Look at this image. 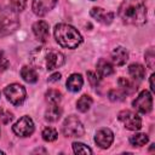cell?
Listing matches in <instances>:
<instances>
[{
	"mask_svg": "<svg viewBox=\"0 0 155 155\" xmlns=\"http://www.w3.org/2000/svg\"><path fill=\"white\" fill-rule=\"evenodd\" d=\"M148 140H149V138L145 133H136L130 137V143L133 147H143L148 143Z\"/></svg>",
	"mask_w": 155,
	"mask_h": 155,
	"instance_id": "cell-22",
	"label": "cell"
},
{
	"mask_svg": "<svg viewBox=\"0 0 155 155\" xmlns=\"http://www.w3.org/2000/svg\"><path fill=\"white\" fill-rule=\"evenodd\" d=\"M119 16L126 24H144L147 21V6L144 0H124L119 7Z\"/></svg>",
	"mask_w": 155,
	"mask_h": 155,
	"instance_id": "cell-1",
	"label": "cell"
},
{
	"mask_svg": "<svg viewBox=\"0 0 155 155\" xmlns=\"http://www.w3.org/2000/svg\"><path fill=\"white\" fill-rule=\"evenodd\" d=\"M45 67L47 70H53V69H57L59 67L63 65L64 63V56L58 52V51H53V50H48L46 52V56H45Z\"/></svg>",
	"mask_w": 155,
	"mask_h": 155,
	"instance_id": "cell-9",
	"label": "cell"
},
{
	"mask_svg": "<svg viewBox=\"0 0 155 155\" xmlns=\"http://www.w3.org/2000/svg\"><path fill=\"white\" fill-rule=\"evenodd\" d=\"M8 65H10V62H8V59L6 58L4 51H0V69H1V70H5V69L8 68Z\"/></svg>",
	"mask_w": 155,
	"mask_h": 155,
	"instance_id": "cell-31",
	"label": "cell"
},
{
	"mask_svg": "<svg viewBox=\"0 0 155 155\" xmlns=\"http://www.w3.org/2000/svg\"><path fill=\"white\" fill-rule=\"evenodd\" d=\"M21 76L24 81L29 82V84H34L38 81L39 76H38V73L34 68L31 67H28V65H24L22 69H21Z\"/></svg>",
	"mask_w": 155,
	"mask_h": 155,
	"instance_id": "cell-17",
	"label": "cell"
},
{
	"mask_svg": "<svg viewBox=\"0 0 155 155\" xmlns=\"http://www.w3.org/2000/svg\"><path fill=\"white\" fill-rule=\"evenodd\" d=\"M62 116V109L58 107V104H51V107L45 113V119L50 122H56Z\"/></svg>",
	"mask_w": 155,
	"mask_h": 155,
	"instance_id": "cell-19",
	"label": "cell"
},
{
	"mask_svg": "<svg viewBox=\"0 0 155 155\" xmlns=\"http://www.w3.org/2000/svg\"><path fill=\"white\" fill-rule=\"evenodd\" d=\"M84 84V79L81 74H71L67 80V88L71 92H78L81 90Z\"/></svg>",
	"mask_w": 155,
	"mask_h": 155,
	"instance_id": "cell-15",
	"label": "cell"
},
{
	"mask_svg": "<svg viewBox=\"0 0 155 155\" xmlns=\"http://www.w3.org/2000/svg\"><path fill=\"white\" fill-rule=\"evenodd\" d=\"M91 105H92V98H91L88 94L81 96V97L78 99V102H76V108H78V110L81 111V113L87 111V110L91 108Z\"/></svg>",
	"mask_w": 155,
	"mask_h": 155,
	"instance_id": "cell-20",
	"label": "cell"
},
{
	"mask_svg": "<svg viewBox=\"0 0 155 155\" xmlns=\"http://www.w3.org/2000/svg\"><path fill=\"white\" fill-rule=\"evenodd\" d=\"M10 6L13 12H22L27 6V0H10Z\"/></svg>",
	"mask_w": 155,
	"mask_h": 155,
	"instance_id": "cell-27",
	"label": "cell"
},
{
	"mask_svg": "<svg viewBox=\"0 0 155 155\" xmlns=\"http://www.w3.org/2000/svg\"><path fill=\"white\" fill-rule=\"evenodd\" d=\"M58 0H33V12L38 16H45L57 4Z\"/></svg>",
	"mask_w": 155,
	"mask_h": 155,
	"instance_id": "cell-11",
	"label": "cell"
},
{
	"mask_svg": "<svg viewBox=\"0 0 155 155\" xmlns=\"http://www.w3.org/2000/svg\"><path fill=\"white\" fill-rule=\"evenodd\" d=\"M128 73L133 80H143L145 76V68L139 63H133L128 67Z\"/></svg>",
	"mask_w": 155,
	"mask_h": 155,
	"instance_id": "cell-18",
	"label": "cell"
},
{
	"mask_svg": "<svg viewBox=\"0 0 155 155\" xmlns=\"http://www.w3.org/2000/svg\"><path fill=\"white\" fill-rule=\"evenodd\" d=\"M114 140V133L109 128H101L96 132V136H94V142L97 143L98 147H101L102 149H107L111 145Z\"/></svg>",
	"mask_w": 155,
	"mask_h": 155,
	"instance_id": "cell-10",
	"label": "cell"
},
{
	"mask_svg": "<svg viewBox=\"0 0 155 155\" xmlns=\"http://www.w3.org/2000/svg\"><path fill=\"white\" fill-rule=\"evenodd\" d=\"M62 131L65 137H81L85 132L81 121L74 115H70L64 120Z\"/></svg>",
	"mask_w": 155,
	"mask_h": 155,
	"instance_id": "cell-3",
	"label": "cell"
},
{
	"mask_svg": "<svg viewBox=\"0 0 155 155\" xmlns=\"http://www.w3.org/2000/svg\"><path fill=\"white\" fill-rule=\"evenodd\" d=\"M117 82H119L120 88H121L122 91H125V92H126V94L132 93V92H134V91L137 90L136 85H134L130 79H127V78H120Z\"/></svg>",
	"mask_w": 155,
	"mask_h": 155,
	"instance_id": "cell-21",
	"label": "cell"
},
{
	"mask_svg": "<svg viewBox=\"0 0 155 155\" xmlns=\"http://www.w3.org/2000/svg\"><path fill=\"white\" fill-rule=\"evenodd\" d=\"M73 150L75 154H92V149L85 145L84 143H73Z\"/></svg>",
	"mask_w": 155,
	"mask_h": 155,
	"instance_id": "cell-26",
	"label": "cell"
},
{
	"mask_svg": "<svg viewBox=\"0 0 155 155\" xmlns=\"http://www.w3.org/2000/svg\"><path fill=\"white\" fill-rule=\"evenodd\" d=\"M92 1H94V0H92Z\"/></svg>",
	"mask_w": 155,
	"mask_h": 155,
	"instance_id": "cell-34",
	"label": "cell"
},
{
	"mask_svg": "<svg viewBox=\"0 0 155 155\" xmlns=\"http://www.w3.org/2000/svg\"><path fill=\"white\" fill-rule=\"evenodd\" d=\"M4 93L13 105L22 104L27 96L25 88L19 84H11V85L6 86L4 90Z\"/></svg>",
	"mask_w": 155,
	"mask_h": 155,
	"instance_id": "cell-4",
	"label": "cell"
},
{
	"mask_svg": "<svg viewBox=\"0 0 155 155\" xmlns=\"http://www.w3.org/2000/svg\"><path fill=\"white\" fill-rule=\"evenodd\" d=\"M128 59V52L124 47H116L111 52V61L116 65H124Z\"/></svg>",
	"mask_w": 155,
	"mask_h": 155,
	"instance_id": "cell-14",
	"label": "cell"
},
{
	"mask_svg": "<svg viewBox=\"0 0 155 155\" xmlns=\"http://www.w3.org/2000/svg\"><path fill=\"white\" fill-rule=\"evenodd\" d=\"M45 97H46V101L50 104H58L61 102V99H62V93L58 90L51 88L45 93Z\"/></svg>",
	"mask_w": 155,
	"mask_h": 155,
	"instance_id": "cell-23",
	"label": "cell"
},
{
	"mask_svg": "<svg viewBox=\"0 0 155 155\" xmlns=\"http://www.w3.org/2000/svg\"><path fill=\"white\" fill-rule=\"evenodd\" d=\"M133 108L142 114H148L153 109V97L149 91H142L132 103Z\"/></svg>",
	"mask_w": 155,
	"mask_h": 155,
	"instance_id": "cell-6",
	"label": "cell"
},
{
	"mask_svg": "<svg viewBox=\"0 0 155 155\" xmlns=\"http://www.w3.org/2000/svg\"><path fill=\"white\" fill-rule=\"evenodd\" d=\"M12 131L19 137H28L34 132V122L29 116H22L12 126Z\"/></svg>",
	"mask_w": 155,
	"mask_h": 155,
	"instance_id": "cell-7",
	"label": "cell"
},
{
	"mask_svg": "<svg viewBox=\"0 0 155 155\" xmlns=\"http://www.w3.org/2000/svg\"><path fill=\"white\" fill-rule=\"evenodd\" d=\"M57 136H58L57 131L54 128H52V127H46L42 131V138L46 142H53V140H56L57 139Z\"/></svg>",
	"mask_w": 155,
	"mask_h": 155,
	"instance_id": "cell-25",
	"label": "cell"
},
{
	"mask_svg": "<svg viewBox=\"0 0 155 155\" xmlns=\"http://www.w3.org/2000/svg\"><path fill=\"white\" fill-rule=\"evenodd\" d=\"M144 57H145V63H147L148 68L154 69V65H155V52H154V48H149L145 52Z\"/></svg>",
	"mask_w": 155,
	"mask_h": 155,
	"instance_id": "cell-28",
	"label": "cell"
},
{
	"mask_svg": "<svg viewBox=\"0 0 155 155\" xmlns=\"http://www.w3.org/2000/svg\"><path fill=\"white\" fill-rule=\"evenodd\" d=\"M90 15L102 24H110L114 19V13L102 7H92V10L90 11Z\"/></svg>",
	"mask_w": 155,
	"mask_h": 155,
	"instance_id": "cell-12",
	"label": "cell"
},
{
	"mask_svg": "<svg viewBox=\"0 0 155 155\" xmlns=\"http://www.w3.org/2000/svg\"><path fill=\"white\" fill-rule=\"evenodd\" d=\"M12 119H13L12 113H10L6 109H0V121L2 124H10L12 121Z\"/></svg>",
	"mask_w": 155,
	"mask_h": 155,
	"instance_id": "cell-29",
	"label": "cell"
},
{
	"mask_svg": "<svg viewBox=\"0 0 155 155\" xmlns=\"http://www.w3.org/2000/svg\"><path fill=\"white\" fill-rule=\"evenodd\" d=\"M59 79H61V74H59V73H53L51 76H48L47 81H48V82H56V81H58Z\"/></svg>",
	"mask_w": 155,
	"mask_h": 155,
	"instance_id": "cell-32",
	"label": "cell"
},
{
	"mask_svg": "<svg viewBox=\"0 0 155 155\" xmlns=\"http://www.w3.org/2000/svg\"><path fill=\"white\" fill-rule=\"evenodd\" d=\"M117 119L124 124V126L127 130L131 131H138L142 127V120L138 114L131 110H122L119 113Z\"/></svg>",
	"mask_w": 155,
	"mask_h": 155,
	"instance_id": "cell-5",
	"label": "cell"
},
{
	"mask_svg": "<svg viewBox=\"0 0 155 155\" xmlns=\"http://www.w3.org/2000/svg\"><path fill=\"white\" fill-rule=\"evenodd\" d=\"M154 78H155V75L154 74H151V76H150V90L154 92L155 91V86H154Z\"/></svg>",
	"mask_w": 155,
	"mask_h": 155,
	"instance_id": "cell-33",
	"label": "cell"
},
{
	"mask_svg": "<svg viewBox=\"0 0 155 155\" xmlns=\"http://www.w3.org/2000/svg\"><path fill=\"white\" fill-rule=\"evenodd\" d=\"M97 71H98L99 76H109L114 73V67L109 61L101 58L97 63Z\"/></svg>",
	"mask_w": 155,
	"mask_h": 155,
	"instance_id": "cell-16",
	"label": "cell"
},
{
	"mask_svg": "<svg viewBox=\"0 0 155 155\" xmlns=\"http://www.w3.org/2000/svg\"><path fill=\"white\" fill-rule=\"evenodd\" d=\"M48 23L45 22V21H38L33 24V33L35 35V38L41 41V42H46L47 39H48V35H50V31H48Z\"/></svg>",
	"mask_w": 155,
	"mask_h": 155,
	"instance_id": "cell-13",
	"label": "cell"
},
{
	"mask_svg": "<svg viewBox=\"0 0 155 155\" xmlns=\"http://www.w3.org/2000/svg\"><path fill=\"white\" fill-rule=\"evenodd\" d=\"M87 79H88V81H90L92 87H97L99 81H101V78L94 71H87Z\"/></svg>",
	"mask_w": 155,
	"mask_h": 155,
	"instance_id": "cell-30",
	"label": "cell"
},
{
	"mask_svg": "<svg viewBox=\"0 0 155 155\" xmlns=\"http://www.w3.org/2000/svg\"><path fill=\"white\" fill-rule=\"evenodd\" d=\"M19 25V22L15 15V12L12 13H6L2 17H0V33L1 35H6L10 34L12 31H15Z\"/></svg>",
	"mask_w": 155,
	"mask_h": 155,
	"instance_id": "cell-8",
	"label": "cell"
},
{
	"mask_svg": "<svg viewBox=\"0 0 155 155\" xmlns=\"http://www.w3.org/2000/svg\"><path fill=\"white\" fill-rule=\"evenodd\" d=\"M54 38L56 41L65 48H76L82 42V36L78 29L64 23L54 27Z\"/></svg>",
	"mask_w": 155,
	"mask_h": 155,
	"instance_id": "cell-2",
	"label": "cell"
},
{
	"mask_svg": "<svg viewBox=\"0 0 155 155\" xmlns=\"http://www.w3.org/2000/svg\"><path fill=\"white\" fill-rule=\"evenodd\" d=\"M108 96H109L110 101H113V102H121V101L125 99V97L127 94L121 88H113V90L109 91V94Z\"/></svg>",
	"mask_w": 155,
	"mask_h": 155,
	"instance_id": "cell-24",
	"label": "cell"
}]
</instances>
